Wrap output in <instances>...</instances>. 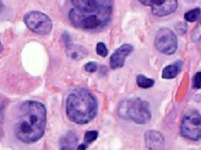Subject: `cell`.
<instances>
[{
  "label": "cell",
  "instance_id": "obj_12",
  "mask_svg": "<svg viewBox=\"0 0 201 150\" xmlns=\"http://www.w3.org/2000/svg\"><path fill=\"white\" fill-rule=\"evenodd\" d=\"M78 143V137L75 133L69 131L65 134L60 140V146L61 149H74Z\"/></svg>",
  "mask_w": 201,
  "mask_h": 150
},
{
  "label": "cell",
  "instance_id": "obj_6",
  "mask_svg": "<svg viewBox=\"0 0 201 150\" xmlns=\"http://www.w3.org/2000/svg\"><path fill=\"white\" fill-rule=\"evenodd\" d=\"M23 20L31 31L39 35H47L52 29L51 19L42 12H29L25 15Z\"/></svg>",
  "mask_w": 201,
  "mask_h": 150
},
{
  "label": "cell",
  "instance_id": "obj_19",
  "mask_svg": "<svg viewBox=\"0 0 201 150\" xmlns=\"http://www.w3.org/2000/svg\"><path fill=\"white\" fill-rule=\"evenodd\" d=\"M201 86V73L200 72L197 73L193 79V87L194 88H200Z\"/></svg>",
  "mask_w": 201,
  "mask_h": 150
},
{
  "label": "cell",
  "instance_id": "obj_4",
  "mask_svg": "<svg viewBox=\"0 0 201 150\" xmlns=\"http://www.w3.org/2000/svg\"><path fill=\"white\" fill-rule=\"evenodd\" d=\"M118 113L124 119L131 120L138 124L147 123L151 119L149 103L139 98L122 101L119 105Z\"/></svg>",
  "mask_w": 201,
  "mask_h": 150
},
{
  "label": "cell",
  "instance_id": "obj_1",
  "mask_svg": "<svg viewBox=\"0 0 201 150\" xmlns=\"http://www.w3.org/2000/svg\"><path fill=\"white\" fill-rule=\"evenodd\" d=\"M72 9L68 18L75 28L81 30H98L111 20L113 0H71Z\"/></svg>",
  "mask_w": 201,
  "mask_h": 150
},
{
  "label": "cell",
  "instance_id": "obj_22",
  "mask_svg": "<svg viewBox=\"0 0 201 150\" xmlns=\"http://www.w3.org/2000/svg\"><path fill=\"white\" fill-rule=\"evenodd\" d=\"M87 148V145L86 144H81L79 145V147H77V149H80V150H84Z\"/></svg>",
  "mask_w": 201,
  "mask_h": 150
},
{
  "label": "cell",
  "instance_id": "obj_24",
  "mask_svg": "<svg viewBox=\"0 0 201 150\" xmlns=\"http://www.w3.org/2000/svg\"><path fill=\"white\" fill-rule=\"evenodd\" d=\"M2 50H3V46H2V44L1 43V41H0V54L2 52Z\"/></svg>",
  "mask_w": 201,
  "mask_h": 150
},
{
  "label": "cell",
  "instance_id": "obj_21",
  "mask_svg": "<svg viewBox=\"0 0 201 150\" xmlns=\"http://www.w3.org/2000/svg\"><path fill=\"white\" fill-rule=\"evenodd\" d=\"M3 123V109L0 106V128L2 127Z\"/></svg>",
  "mask_w": 201,
  "mask_h": 150
},
{
  "label": "cell",
  "instance_id": "obj_14",
  "mask_svg": "<svg viewBox=\"0 0 201 150\" xmlns=\"http://www.w3.org/2000/svg\"><path fill=\"white\" fill-rule=\"evenodd\" d=\"M137 83L139 87L142 88H149L155 84V81L153 79L147 78L144 75H138L137 77Z\"/></svg>",
  "mask_w": 201,
  "mask_h": 150
},
{
  "label": "cell",
  "instance_id": "obj_10",
  "mask_svg": "<svg viewBox=\"0 0 201 150\" xmlns=\"http://www.w3.org/2000/svg\"><path fill=\"white\" fill-rule=\"evenodd\" d=\"M145 144L150 149H163L165 146V139L160 132L149 131L145 134Z\"/></svg>",
  "mask_w": 201,
  "mask_h": 150
},
{
  "label": "cell",
  "instance_id": "obj_20",
  "mask_svg": "<svg viewBox=\"0 0 201 150\" xmlns=\"http://www.w3.org/2000/svg\"><path fill=\"white\" fill-rule=\"evenodd\" d=\"M178 26H179L178 28H177V32L181 33V34L185 33L186 32V30H187V25H186L185 23H179Z\"/></svg>",
  "mask_w": 201,
  "mask_h": 150
},
{
  "label": "cell",
  "instance_id": "obj_11",
  "mask_svg": "<svg viewBox=\"0 0 201 150\" xmlns=\"http://www.w3.org/2000/svg\"><path fill=\"white\" fill-rule=\"evenodd\" d=\"M183 66V62L181 60L177 61L173 64L167 65L163 70L162 78L164 79H172L177 76V75L180 73Z\"/></svg>",
  "mask_w": 201,
  "mask_h": 150
},
{
  "label": "cell",
  "instance_id": "obj_3",
  "mask_svg": "<svg viewBox=\"0 0 201 150\" xmlns=\"http://www.w3.org/2000/svg\"><path fill=\"white\" fill-rule=\"evenodd\" d=\"M98 105L93 94L85 88H80L72 92L66 101V113L72 122L86 124L94 119Z\"/></svg>",
  "mask_w": 201,
  "mask_h": 150
},
{
  "label": "cell",
  "instance_id": "obj_9",
  "mask_svg": "<svg viewBox=\"0 0 201 150\" xmlns=\"http://www.w3.org/2000/svg\"><path fill=\"white\" fill-rule=\"evenodd\" d=\"M133 52V46L130 44H125L118 47L112 54L110 58V66L111 69L116 70L124 66L126 58Z\"/></svg>",
  "mask_w": 201,
  "mask_h": 150
},
{
  "label": "cell",
  "instance_id": "obj_7",
  "mask_svg": "<svg viewBox=\"0 0 201 150\" xmlns=\"http://www.w3.org/2000/svg\"><path fill=\"white\" fill-rule=\"evenodd\" d=\"M155 46L163 54L171 55L177 49V38L172 30L163 28L158 30L155 38Z\"/></svg>",
  "mask_w": 201,
  "mask_h": 150
},
{
  "label": "cell",
  "instance_id": "obj_5",
  "mask_svg": "<svg viewBox=\"0 0 201 150\" xmlns=\"http://www.w3.org/2000/svg\"><path fill=\"white\" fill-rule=\"evenodd\" d=\"M181 136L192 141H198L201 136V118L197 110L192 109L186 113L180 125Z\"/></svg>",
  "mask_w": 201,
  "mask_h": 150
},
{
  "label": "cell",
  "instance_id": "obj_13",
  "mask_svg": "<svg viewBox=\"0 0 201 150\" xmlns=\"http://www.w3.org/2000/svg\"><path fill=\"white\" fill-rule=\"evenodd\" d=\"M67 53L71 59L79 60L87 56L88 52L85 48L81 46H76L68 44L67 46Z\"/></svg>",
  "mask_w": 201,
  "mask_h": 150
},
{
  "label": "cell",
  "instance_id": "obj_17",
  "mask_svg": "<svg viewBox=\"0 0 201 150\" xmlns=\"http://www.w3.org/2000/svg\"><path fill=\"white\" fill-rule=\"evenodd\" d=\"M96 52L98 55L103 57V58H105L108 54V50L105 46V44L103 42H99L97 44L96 47Z\"/></svg>",
  "mask_w": 201,
  "mask_h": 150
},
{
  "label": "cell",
  "instance_id": "obj_16",
  "mask_svg": "<svg viewBox=\"0 0 201 150\" xmlns=\"http://www.w3.org/2000/svg\"><path fill=\"white\" fill-rule=\"evenodd\" d=\"M98 137V132L96 131H90L85 133L84 135V141L86 144L92 143Z\"/></svg>",
  "mask_w": 201,
  "mask_h": 150
},
{
  "label": "cell",
  "instance_id": "obj_2",
  "mask_svg": "<svg viewBox=\"0 0 201 150\" xmlns=\"http://www.w3.org/2000/svg\"><path fill=\"white\" fill-rule=\"evenodd\" d=\"M46 123V109L37 101H26L21 105L15 126V135L21 142L33 144L42 138Z\"/></svg>",
  "mask_w": 201,
  "mask_h": 150
},
{
  "label": "cell",
  "instance_id": "obj_8",
  "mask_svg": "<svg viewBox=\"0 0 201 150\" xmlns=\"http://www.w3.org/2000/svg\"><path fill=\"white\" fill-rule=\"evenodd\" d=\"M142 5L151 7L153 15L158 17L168 15L178 7L177 0H139Z\"/></svg>",
  "mask_w": 201,
  "mask_h": 150
},
{
  "label": "cell",
  "instance_id": "obj_18",
  "mask_svg": "<svg viewBox=\"0 0 201 150\" xmlns=\"http://www.w3.org/2000/svg\"><path fill=\"white\" fill-rule=\"evenodd\" d=\"M84 69L86 72H89V73H94V72L97 71V65L96 62H90L86 63L84 66Z\"/></svg>",
  "mask_w": 201,
  "mask_h": 150
},
{
  "label": "cell",
  "instance_id": "obj_15",
  "mask_svg": "<svg viewBox=\"0 0 201 150\" xmlns=\"http://www.w3.org/2000/svg\"><path fill=\"white\" fill-rule=\"evenodd\" d=\"M200 15V10L199 8H195L190 11H188L185 14V19L188 22H194L199 18Z\"/></svg>",
  "mask_w": 201,
  "mask_h": 150
},
{
  "label": "cell",
  "instance_id": "obj_23",
  "mask_svg": "<svg viewBox=\"0 0 201 150\" xmlns=\"http://www.w3.org/2000/svg\"><path fill=\"white\" fill-rule=\"evenodd\" d=\"M3 7H4L3 4H2V2H1V0H0V12H1L2 11Z\"/></svg>",
  "mask_w": 201,
  "mask_h": 150
}]
</instances>
